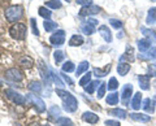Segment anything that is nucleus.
<instances>
[{
    "mask_svg": "<svg viewBox=\"0 0 156 126\" xmlns=\"http://www.w3.org/2000/svg\"><path fill=\"white\" fill-rule=\"evenodd\" d=\"M89 66H90L89 61H82L81 64H78V68L76 69V75H77V77H80L82 73H85V72L89 69Z\"/></svg>",
    "mask_w": 156,
    "mask_h": 126,
    "instance_id": "27",
    "label": "nucleus"
},
{
    "mask_svg": "<svg viewBox=\"0 0 156 126\" xmlns=\"http://www.w3.org/2000/svg\"><path fill=\"white\" fill-rule=\"evenodd\" d=\"M133 95V85H125L122 87V91H121V101H122L124 105H129L130 104V98Z\"/></svg>",
    "mask_w": 156,
    "mask_h": 126,
    "instance_id": "8",
    "label": "nucleus"
},
{
    "mask_svg": "<svg viewBox=\"0 0 156 126\" xmlns=\"http://www.w3.org/2000/svg\"><path fill=\"white\" fill-rule=\"evenodd\" d=\"M130 118L136 121V122H150L151 116H147L144 113H130Z\"/></svg>",
    "mask_w": 156,
    "mask_h": 126,
    "instance_id": "15",
    "label": "nucleus"
},
{
    "mask_svg": "<svg viewBox=\"0 0 156 126\" xmlns=\"http://www.w3.org/2000/svg\"><path fill=\"white\" fill-rule=\"evenodd\" d=\"M66 2H69V0H66Z\"/></svg>",
    "mask_w": 156,
    "mask_h": 126,
    "instance_id": "52",
    "label": "nucleus"
},
{
    "mask_svg": "<svg viewBox=\"0 0 156 126\" xmlns=\"http://www.w3.org/2000/svg\"><path fill=\"white\" fill-rule=\"evenodd\" d=\"M23 14V7L22 5H11L5 9V18L9 22H16Z\"/></svg>",
    "mask_w": 156,
    "mask_h": 126,
    "instance_id": "1",
    "label": "nucleus"
},
{
    "mask_svg": "<svg viewBox=\"0 0 156 126\" xmlns=\"http://www.w3.org/2000/svg\"><path fill=\"white\" fill-rule=\"evenodd\" d=\"M146 22H147L148 25H151V23H155V22H156V7L151 8L150 11H148L147 20H146Z\"/></svg>",
    "mask_w": 156,
    "mask_h": 126,
    "instance_id": "31",
    "label": "nucleus"
},
{
    "mask_svg": "<svg viewBox=\"0 0 156 126\" xmlns=\"http://www.w3.org/2000/svg\"><path fill=\"white\" fill-rule=\"evenodd\" d=\"M30 25H31V29H33V33L38 37V35H39V30H38V26H37V21H35V18H30Z\"/></svg>",
    "mask_w": 156,
    "mask_h": 126,
    "instance_id": "43",
    "label": "nucleus"
},
{
    "mask_svg": "<svg viewBox=\"0 0 156 126\" xmlns=\"http://www.w3.org/2000/svg\"><path fill=\"white\" fill-rule=\"evenodd\" d=\"M5 95H7V98L8 99H11L13 103H16L17 105H23L26 103V99H25V96L21 95L20 93H17V91H14L12 89H8L5 91Z\"/></svg>",
    "mask_w": 156,
    "mask_h": 126,
    "instance_id": "5",
    "label": "nucleus"
},
{
    "mask_svg": "<svg viewBox=\"0 0 156 126\" xmlns=\"http://www.w3.org/2000/svg\"><path fill=\"white\" fill-rule=\"evenodd\" d=\"M130 105H131V108H133V109L139 110L140 107H142V94H140V93H135L133 95V98H131Z\"/></svg>",
    "mask_w": 156,
    "mask_h": 126,
    "instance_id": "12",
    "label": "nucleus"
},
{
    "mask_svg": "<svg viewBox=\"0 0 156 126\" xmlns=\"http://www.w3.org/2000/svg\"><path fill=\"white\" fill-rule=\"evenodd\" d=\"M64 57H65L64 52L60 51V50H57V51L53 52V59H55V62H56V64H60V62L64 60Z\"/></svg>",
    "mask_w": 156,
    "mask_h": 126,
    "instance_id": "39",
    "label": "nucleus"
},
{
    "mask_svg": "<svg viewBox=\"0 0 156 126\" xmlns=\"http://www.w3.org/2000/svg\"><path fill=\"white\" fill-rule=\"evenodd\" d=\"M61 77H62V78H64V81L66 82V83H69L70 86H73V85H74V83H73V81L69 78V77H68L66 74H64V72H62V73H61Z\"/></svg>",
    "mask_w": 156,
    "mask_h": 126,
    "instance_id": "47",
    "label": "nucleus"
},
{
    "mask_svg": "<svg viewBox=\"0 0 156 126\" xmlns=\"http://www.w3.org/2000/svg\"><path fill=\"white\" fill-rule=\"evenodd\" d=\"M25 99H26V103L34 105V108L37 109V112L43 113V112L46 110V104H44V101H43L41 98H39V96H37L35 94H27Z\"/></svg>",
    "mask_w": 156,
    "mask_h": 126,
    "instance_id": "4",
    "label": "nucleus"
},
{
    "mask_svg": "<svg viewBox=\"0 0 156 126\" xmlns=\"http://www.w3.org/2000/svg\"><path fill=\"white\" fill-rule=\"evenodd\" d=\"M91 73H87V74H85L83 77H82V78L80 79V82H78V85H80V86H82V87H86L87 85H89L90 83V82H91Z\"/></svg>",
    "mask_w": 156,
    "mask_h": 126,
    "instance_id": "38",
    "label": "nucleus"
},
{
    "mask_svg": "<svg viewBox=\"0 0 156 126\" xmlns=\"http://www.w3.org/2000/svg\"><path fill=\"white\" fill-rule=\"evenodd\" d=\"M117 87H119V82H117V78H115V77L109 78L108 83H107V89H108L109 91H115V90H117Z\"/></svg>",
    "mask_w": 156,
    "mask_h": 126,
    "instance_id": "34",
    "label": "nucleus"
},
{
    "mask_svg": "<svg viewBox=\"0 0 156 126\" xmlns=\"http://www.w3.org/2000/svg\"><path fill=\"white\" fill-rule=\"evenodd\" d=\"M82 44H83V37L82 35L74 34V35L69 39V46L70 47H78V46H82Z\"/></svg>",
    "mask_w": 156,
    "mask_h": 126,
    "instance_id": "22",
    "label": "nucleus"
},
{
    "mask_svg": "<svg viewBox=\"0 0 156 126\" xmlns=\"http://www.w3.org/2000/svg\"><path fill=\"white\" fill-rule=\"evenodd\" d=\"M138 82H139V87L142 90H148L150 89V75L148 74H143L138 77Z\"/></svg>",
    "mask_w": 156,
    "mask_h": 126,
    "instance_id": "19",
    "label": "nucleus"
},
{
    "mask_svg": "<svg viewBox=\"0 0 156 126\" xmlns=\"http://www.w3.org/2000/svg\"><path fill=\"white\" fill-rule=\"evenodd\" d=\"M5 77L9 81L13 82H21L23 79V73L17 68H11V69L5 70Z\"/></svg>",
    "mask_w": 156,
    "mask_h": 126,
    "instance_id": "7",
    "label": "nucleus"
},
{
    "mask_svg": "<svg viewBox=\"0 0 156 126\" xmlns=\"http://www.w3.org/2000/svg\"><path fill=\"white\" fill-rule=\"evenodd\" d=\"M34 126H38V125H34Z\"/></svg>",
    "mask_w": 156,
    "mask_h": 126,
    "instance_id": "51",
    "label": "nucleus"
},
{
    "mask_svg": "<svg viewBox=\"0 0 156 126\" xmlns=\"http://www.w3.org/2000/svg\"><path fill=\"white\" fill-rule=\"evenodd\" d=\"M20 64L23 68H26V69H30V68L34 66V60L30 56H22L21 59H20Z\"/></svg>",
    "mask_w": 156,
    "mask_h": 126,
    "instance_id": "26",
    "label": "nucleus"
},
{
    "mask_svg": "<svg viewBox=\"0 0 156 126\" xmlns=\"http://www.w3.org/2000/svg\"><path fill=\"white\" fill-rule=\"evenodd\" d=\"M27 89L30 90L31 93L39 94V93H42V83L39 81H33V82H30V83L27 85Z\"/></svg>",
    "mask_w": 156,
    "mask_h": 126,
    "instance_id": "25",
    "label": "nucleus"
},
{
    "mask_svg": "<svg viewBox=\"0 0 156 126\" xmlns=\"http://www.w3.org/2000/svg\"><path fill=\"white\" fill-rule=\"evenodd\" d=\"M99 12H100V7L91 4V5H85V7H82L81 11H80V14L85 17V16H92V14H98Z\"/></svg>",
    "mask_w": 156,
    "mask_h": 126,
    "instance_id": "9",
    "label": "nucleus"
},
{
    "mask_svg": "<svg viewBox=\"0 0 156 126\" xmlns=\"http://www.w3.org/2000/svg\"><path fill=\"white\" fill-rule=\"evenodd\" d=\"M109 72H111V64L105 65L104 68H94L92 73L96 77H105L107 74H109Z\"/></svg>",
    "mask_w": 156,
    "mask_h": 126,
    "instance_id": "17",
    "label": "nucleus"
},
{
    "mask_svg": "<svg viewBox=\"0 0 156 126\" xmlns=\"http://www.w3.org/2000/svg\"><path fill=\"white\" fill-rule=\"evenodd\" d=\"M86 22H89V23H91V25H98V22H99V21H96V20H94V18H89V20H87Z\"/></svg>",
    "mask_w": 156,
    "mask_h": 126,
    "instance_id": "48",
    "label": "nucleus"
},
{
    "mask_svg": "<svg viewBox=\"0 0 156 126\" xmlns=\"http://www.w3.org/2000/svg\"><path fill=\"white\" fill-rule=\"evenodd\" d=\"M82 120H83L85 122L95 125V124L99 122V116L95 114L94 112H85L83 114H82Z\"/></svg>",
    "mask_w": 156,
    "mask_h": 126,
    "instance_id": "13",
    "label": "nucleus"
},
{
    "mask_svg": "<svg viewBox=\"0 0 156 126\" xmlns=\"http://www.w3.org/2000/svg\"><path fill=\"white\" fill-rule=\"evenodd\" d=\"M105 101H107V104H109V105H116L117 103H119V94H117V93L109 94L105 98Z\"/></svg>",
    "mask_w": 156,
    "mask_h": 126,
    "instance_id": "30",
    "label": "nucleus"
},
{
    "mask_svg": "<svg viewBox=\"0 0 156 126\" xmlns=\"http://www.w3.org/2000/svg\"><path fill=\"white\" fill-rule=\"evenodd\" d=\"M109 23H111V25L113 26L115 29H121V27H122V22H121L120 20H116V18H111Z\"/></svg>",
    "mask_w": 156,
    "mask_h": 126,
    "instance_id": "42",
    "label": "nucleus"
},
{
    "mask_svg": "<svg viewBox=\"0 0 156 126\" xmlns=\"http://www.w3.org/2000/svg\"><path fill=\"white\" fill-rule=\"evenodd\" d=\"M46 7L50 9H60L61 3L58 0H48V2H46Z\"/></svg>",
    "mask_w": 156,
    "mask_h": 126,
    "instance_id": "37",
    "label": "nucleus"
},
{
    "mask_svg": "<svg viewBox=\"0 0 156 126\" xmlns=\"http://www.w3.org/2000/svg\"><path fill=\"white\" fill-rule=\"evenodd\" d=\"M151 47H152V43H151V40L147 39V38L138 40V48H139V51H140V52H143V53H144V52H147Z\"/></svg>",
    "mask_w": 156,
    "mask_h": 126,
    "instance_id": "18",
    "label": "nucleus"
},
{
    "mask_svg": "<svg viewBox=\"0 0 156 126\" xmlns=\"http://www.w3.org/2000/svg\"><path fill=\"white\" fill-rule=\"evenodd\" d=\"M0 86H2V81H0Z\"/></svg>",
    "mask_w": 156,
    "mask_h": 126,
    "instance_id": "50",
    "label": "nucleus"
},
{
    "mask_svg": "<svg viewBox=\"0 0 156 126\" xmlns=\"http://www.w3.org/2000/svg\"><path fill=\"white\" fill-rule=\"evenodd\" d=\"M9 34H11V37L13 39L16 40H23L26 38V26L23 25V23H14V25L11 26L9 29Z\"/></svg>",
    "mask_w": 156,
    "mask_h": 126,
    "instance_id": "2",
    "label": "nucleus"
},
{
    "mask_svg": "<svg viewBox=\"0 0 156 126\" xmlns=\"http://www.w3.org/2000/svg\"><path fill=\"white\" fill-rule=\"evenodd\" d=\"M48 113L51 114V117H53V118H56V121L60 118V114H61V110H60V108H58L57 105H52L50 109H48Z\"/></svg>",
    "mask_w": 156,
    "mask_h": 126,
    "instance_id": "33",
    "label": "nucleus"
},
{
    "mask_svg": "<svg viewBox=\"0 0 156 126\" xmlns=\"http://www.w3.org/2000/svg\"><path fill=\"white\" fill-rule=\"evenodd\" d=\"M38 12H39V16L43 17L44 20H50L51 18V11H50V8H47V7H39L38 9Z\"/></svg>",
    "mask_w": 156,
    "mask_h": 126,
    "instance_id": "29",
    "label": "nucleus"
},
{
    "mask_svg": "<svg viewBox=\"0 0 156 126\" xmlns=\"http://www.w3.org/2000/svg\"><path fill=\"white\" fill-rule=\"evenodd\" d=\"M139 59H143V60H156V47H151L146 55H143V53H139Z\"/></svg>",
    "mask_w": 156,
    "mask_h": 126,
    "instance_id": "21",
    "label": "nucleus"
},
{
    "mask_svg": "<svg viewBox=\"0 0 156 126\" xmlns=\"http://www.w3.org/2000/svg\"><path fill=\"white\" fill-rule=\"evenodd\" d=\"M81 30H82V33H85L86 35H91V34L95 33V26L89 22H83V23H81Z\"/></svg>",
    "mask_w": 156,
    "mask_h": 126,
    "instance_id": "23",
    "label": "nucleus"
},
{
    "mask_svg": "<svg viewBox=\"0 0 156 126\" xmlns=\"http://www.w3.org/2000/svg\"><path fill=\"white\" fill-rule=\"evenodd\" d=\"M108 114L113 116V117H116V118H121V120H124L126 116H128L126 110L122 109V108H113V109H109V110H108Z\"/></svg>",
    "mask_w": 156,
    "mask_h": 126,
    "instance_id": "16",
    "label": "nucleus"
},
{
    "mask_svg": "<svg viewBox=\"0 0 156 126\" xmlns=\"http://www.w3.org/2000/svg\"><path fill=\"white\" fill-rule=\"evenodd\" d=\"M100 83H101V82H99V81H92V82H90V83L85 87V91H86V93H89V94H92L96 89H99Z\"/></svg>",
    "mask_w": 156,
    "mask_h": 126,
    "instance_id": "28",
    "label": "nucleus"
},
{
    "mask_svg": "<svg viewBox=\"0 0 156 126\" xmlns=\"http://www.w3.org/2000/svg\"><path fill=\"white\" fill-rule=\"evenodd\" d=\"M130 70V64L129 62H120L117 65V72H119L120 75H126Z\"/></svg>",
    "mask_w": 156,
    "mask_h": 126,
    "instance_id": "24",
    "label": "nucleus"
},
{
    "mask_svg": "<svg viewBox=\"0 0 156 126\" xmlns=\"http://www.w3.org/2000/svg\"><path fill=\"white\" fill-rule=\"evenodd\" d=\"M43 126H50V125H43Z\"/></svg>",
    "mask_w": 156,
    "mask_h": 126,
    "instance_id": "49",
    "label": "nucleus"
},
{
    "mask_svg": "<svg viewBox=\"0 0 156 126\" xmlns=\"http://www.w3.org/2000/svg\"><path fill=\"white\" fill-rule=\"evenodd\" d=\"M61 69H62V72H64V73H66V72H68V73H70V72H73V70L76 69V68H74V64H73L72 61L68 60V61H65L64 64H62Z\"/></svg>",
    "mask_w": 156,
    "mask_h": 126,
    "instance_id": "36",
    "label": "nucleus"
},
{
    "mask_svg": "<svg viewBox=\"0 0 156 126\" xmlns=\"http://www.w3.org/2000/svg\"><path fill=\"white\" fill-rule=\"evenodd\" d=\"M135 60V56H134V50H133V47H128L126 48V51L121 55L120 57V61L121 62H133Z\"/></svg>",
    "mask_w": 156,
    "mask_h": 126,
    "instance_id": "11",
    "label": "nucleus"
},
{
    "mask_svg": "<svg viewBox=\"0 0 156 126\" xmlns=\"http://www.w3.org/2000/svg\"><path fill=\"white\" fill-rule=\"evenodd\" d=\"M43 26H44L47 33H51V31H53V30H56L57 29V23L51 21V20H46L44 22H43Z\"/></svg>",
    "mask_w": 156,
    "mask_h": 126,
    "instance_id": "32",
    "label": "nucleus"
},
{
    "mask_svg": "<svg viewBox=\"0 0 156 126\" xmlns=\"http://www.w3.org/2000/svg\"><path fill=\"white\" fill-rule=\"evenodd\" d=\"M78 4H81V5H91L92 4V0H77Z\"/></svg>",
    "mask_w": 156,
    "mask_h": 126,
    "instance_id": "46",
    "label": "nucleus"
},
{
    "mask_svg": "<svg viewBox=\"0 0 156 126\" xmlns=\"http://www.w3.org/2000/svg\"><path fill=\"white\" fill-rule=\"evenodd\" d=\"M148 75L150 77H156V65L155 64L148 65Z\"/></svg>",
    "mask_w": 156,
    "mask_h": 126,
    "instance_id": "44",
    "label": "nucleus"
},
{
    "mask_svg": "<svg viewBox=\"0 0 156 126\" xmlns=\"http://www.w3.org/2000/svg\"><path fill=\"white\" fill-rule=\"evenodd\" d=\"M99 33H100V35L103 37V39L107 43H111L112 42V33H111L108 26H105V25L99 26Z\"/></svg>",
    "mask_w": 156,
    "mask_h": 126,
    "instance_id": "14",
    "label": "nucleus"
},
{
    "mask_svg": "<svg viewBox=\"0 0 156 126\" xmlns=\"http://www.w3.org/2000/svg\"><path fill=\"white\" fill-rule=\"evenodd\" d=\"M105 90H107V83H104V82H101L100 86H99V89H98V99H101V98H104V95H105Z\"/></svg>",
    "mask_w": 156,
    "mask_h": 126,
    "instance_id": "41",
    "label": "nucleus"
},
{
    "mask_svg": "<svg viewBox=\"0 0 156 126\" xmlns=\"http://www.w3.org/2000/svg\"><path fill=\"white\" fill-rule=\"evenodd\" d=\"M62 108L68 113L76 112L78 108V101L76 99V96H73L70 93H68L64 98H62Z\"/></svg>",
    "mask_w": 156,
    "mask_h": 126,
    "instance_id": "3",
    "label": "nucleus"
},
{
    "mask_svg": "<svg viewBox=\"0 0 156 126\" xmlns=\"http://www.w3.org/2000/svg\"><path fill=\"white\" fill-rule=\"evenodd\" d=\"M50 43L52 46H62L65 43V31L64 30H56L50 37Z\"/></svg>",
    "mask_w": 156,
    "mask_h": 126,
    "instance_id": "6",
    "label": "nucleus"
},
{
    "mask_svg": "<svg viewBox=\"0 0 156 126\" xmlns=\"http://www.w3.org/2000/svg\"><path fill=\"white\" fill-rule=\"evenodd\" d=\"M142 108L146 110L147 113H154V110H155V101L152 99H144L143 100V104H142Z\"/></svg>",
    "mask_w": 156,
    "mask_h": 126,
    "instance_id": "20",
    "label": "nucleus"
},
{
    "mask_svg": "<svg viewBox=\"0 0 156 126\" xmlns=\"http://www.w3.org/2000/svg\"><path fill=\"white\" fill-rule=\"evenodd\" d=\"M39 72H41V75H42L43 81H44V83L50 86V83H51V74H47V72H50V69H48V66L42 60H39Z\"/></svg>",
    "mask_w": 156,
    "mask_h": 126,
    "instance_id": "10",
    "label": "nucleus"
},
{
    "mask_svg": "<svg viewBox=\"0 0 156 126\" xmlns=\"http://www.w3.org/2000/svg\"><path fill=\"white\" fill-rule=\"evenodd\" d=\"M105 126H121L119 121H115V120H107L105 121Z\"/></svg>",
    "mask_w": 156,
    "mask_h": 126,
    "instance_id": "45",
    "label": "nucleus"
},
{
    "mask_svg": "<svg viewBox=\"0 0 156 126\" xmlns=\"http://www.w3.org/2000/svg\"><path fill=\"white\" fill-rule=\"evenodd\" d=\"M50 74H51V79H52L53 82H55V83H56L58 87H61V89H62V87L65 86V85H64V82H62L60 78H58L57 74H56V73H55V72H53L52 69H50Z\"/></svg>",
    "mask_w": 156,
    "mask_h": 126,
    "instance_id": "35",
    "label": "nucleus"
},
{
    "mask_svg": "<svg viewBox=\"0 0 156 126\" xmlns=\"http://www.w3.org/2000/svg\"><path fill=\"white\" fill-rule=\"evenodd\" d=\"M57 126H74V125H73L72 120L66 117H60L57 120Z\"/></svg>",
    "mask_w": 156,
    "mask_h": 126,
    "instance_id": "40",
    "label": "nucleus"
}]
</instances>
